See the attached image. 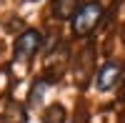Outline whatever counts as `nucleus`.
Wrapping results in <instances>:
<instances>
[{
    "label": "nucleus",
    "instance_id": "obj_2",
    "mask_svg": "<svg viewBox=\"0 0 125 123\" xmlns=\"http://www.w3.org/2000/svg\"><path fill=\"white\" fill-rule=\"evenodd\" d=\"M40 45H43V35H40V30H25V33H20L18 40H15V60L20 63H28L30 58H33Z\"/></svg>",
    "mask_w": 125,
    "mask_h": 123
},
{
    "label": "nucleus",
    "instance_id": "obj_1",
    "mask_svg": "<svg viewBox=\"0 0 125 123\" xmlns=\"http://www.w3.org/2000/svg\"><path fill=\"white\" fill-rule=\"evenodd\" d=\"M100 18H103V5L95 3V0H90V3H83L78 8V13L73 15L70 20V25H73V33L75 35H90L93 30H95V25L100 23Z\"/></svg>",
    "mask_w": 125,
    "mask_h": 123
},
{
    "label": "nucleus",
    "instance_id": "obj_5",
    "mask_svg": "<svg viewBox=\"0 0 125 123\" xmlns=\"http://www.w3.org/2000/svg\"><path fill=\"white\" fill-rule=\"evenodd\" d=\"M45 90H48V80L45 78H38L35 83H33V88H30V93H28V106L30 108H38L40 103H43Z\"/></svg>",
    "mask_w": 125,
    "mask_h": 123
},
{
    "label": "nucleus",
    "instance_id": "obj_6",
    "mask_svg": "<svg viewBox=\"0 0 125 123\" xmlns=\"http://www.w3.org/2000/svg\"><path fill=\"white\" fill-rule=\"evenodd\" d=\"M43 123H65V108H62L60 103L48 106L45 113H43Z\"/></svg>",
    "mask_w": 125,
    "mask_h": 123
},
{
    "label": "nucleus",
    "instance_id": "obj_7",
    "mask_svg": "<svg viewBox=\"0 0 125 123\" xmlns=\"http://www.w3.org/2000/svg\"><path fill=\"white\" fill-rule=\"evenodd\" d=\"M5 123H25L28 118H25V108L23 106H18V103H10L8 106V113H5Z\"/></svg>",
    "mask_w": 125,
    "mask_h": 123
},
{
    "label": "nucleus",
    "instance_id": "obj_3",
    "mask_svg": "<svg viewBox=\"0 0 125 123\" xmlns=\"http://www.w3.org/2000/svg\"><path fill=\"white\" fill-rule=\"evenodd\" d=\"M120 73H123L120 63H105V65L98 70V75H95V88L100 90V93H108L110 88H115V86H118Z\"/></svg>",
    "mask_w": 125,
    "mask_h": 123
},
{
    "label": "nucleus",
    "instance_id": "obj_4",
    "mask_svg": "<svg viewBox=\"0 0 125 123\" xmlns=\"http://www.w3.org/2000/svg\"><path fill=\"white\" fill-rule=\"evenodd\" d=\"M78 0H55L53 3V13L58 20H73V15L78 13Z\"/></svg>",
    "mask_w": 125,
    "mask_h": 123
}]
</instances>
